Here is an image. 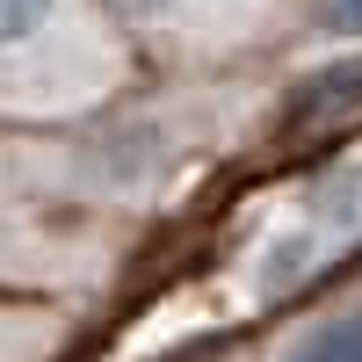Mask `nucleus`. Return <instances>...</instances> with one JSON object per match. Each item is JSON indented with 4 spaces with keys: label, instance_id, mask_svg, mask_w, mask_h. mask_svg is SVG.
<instances>
[{
    "label": "nucleus",
    "instance_id": "7ed1b4c3",
    "mask_svg": "<svg viewBox=\"0 0 362 362\" xmlns=\"http://www.w3.org/2000/svg\"><path fill=\"white\" fill-rule=\"evenodd\" d=\"M355 109H362V51H341V58L312 66V73L283 95V124L326 131V124H341V116H355Z\"/></svg>",
    "mask_w": 362,
    "mask_h": 362
},
{
    "label": "nucleus",
    "instance_id": "423d86ee",
    "mask_svg": "<svg viewBox=\"0 0 362 362\" xmlns=\"http://www.w3.org/2000/svg\"><path fill=\"white\" fill-rule=\"evenodd\" d=\"M305 22L319 29L326 44L362 51V0H305Z\"/></svg>",
    "mask_w": 362,
    "mask_h": 362
},
{
    "label": "nucleus",
    "instance_id": "20e7f679",
    "mask_svg": "<svg viewBox=\"0 0 362 362\" xmlns=\"http://www.w3.org/2000/svg\"><path fill=\"white\" fill-rule=\"evenodd\" d=\"M73 254H80V239L44 232L15 196H0V283H37L51 268H66Z\"/></svg>",
    "mask_w": 362,
    "mask_h": 362
},
{
    "label": "nucleus",
    "instance_id": "39448f33",
    "mask_svg": "<svg viewBox=\"0 0 362 362\" xmlns=\"http://www.w3.org/2000/svg\"><path fill=\"white\" fill-rule=\"evenodd\" d=\"M276 362H362V297H348V305L305 319L276 348Z\"/></svg>",
    "mask_w": 362,
    "mask_h": 362
},
{
    "label": "nucleus",
    "instance_id": "f257e3e1",
    "mask_svg": "<svg viewBox=\"0 0 362 362\" xmlns=\"http://www.w3.org/2000/svg\"><path fill=\"white\" fill-rule=\"evenodd\" d=\"M131 80V37L102 0H0V116H95Z\"/></svg>",
    "mask_w": 362,
    "mask_h": 362
},
{
    "label": "nucleus",
    "instance_id": "f03ea898",
    "mask_svg": "<svg viewBox=\"0 0 362 362\" xmlns=\"http://www.w3.org/2000/svg\"><path fill=\"white\" fill-rule=\"evenodd\" d=\"M131 44L181 58V66H218V58L261 51L297 22V0H102Z\"/></svg>",
    "mask_w": 362,
    "mask_h": 362
}]
</instances>
